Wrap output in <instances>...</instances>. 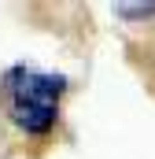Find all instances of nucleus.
<instances>
[{
	"mask_svg": "<svg viewBox=\"0 0 155 159\" xmlns=\"http://www.w3.org/2000/svg\"><path fill=\"white\" fill-rule=\"evenodd\" d=\"M67 89H70L67 74L15 63V67H7L0 74V107H4L7 122L19 133L48 137L55 129V122H59Z\"/></svg>",
	"mask_w": 155,
	"mask_h": 159,
	"instance_id": "f257e3e1",
	"label": "nucleus"
},
{
	"mask_svg": "<svg viewBox=\"0 0 155 159\" xmlns=\"http://www.w3.org/2000/svg\"><path fill=\"white\" fill-rule=\"evenodd\" d=\"M115 15L126 22H148L155 19V4H115Z\"/></svg>",
	"mask_w": 155,
	"mask_h": 159,
	"instance_id": "f03ea898",
	"label": "nucleus"
}]
</instances>
